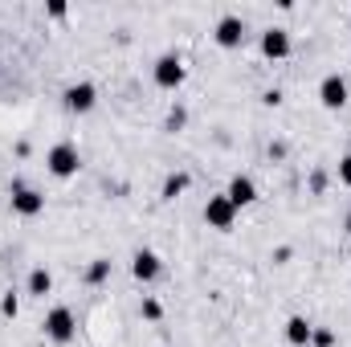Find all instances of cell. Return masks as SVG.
<instances>
[{
  "label": "cell",
  "instance_id": "5b68a950",
  "mask_svg": "<svg viewBox=\"0 0 351 347\" xmlns=\"http://www.w3.org/2000/svg\"><path fill=\"white\" fill-rule=\"evenodd\" d=\"M152 78H156L160 90H180V82H184V58L180 53H160L156 66H152Z\"/></svg>",
  "mask_w": 351,
  "mask_h": 347
},
{
  "label": "cell",
  "instance_id": "2e32d148",
  "mask_svg": "<svg viewBox=\"0 0 351 347\" xmlns=\"http://www.w3.org/2000/svg\"><path fill=\"white\" fill-rule=\"evenodd\" d=\"M311 347H335V331L331 327H315L311 331Z\"/></svg>",
  "mask_w": 351,
  "mask_h": 347
},
{
  "label": "cell",
  "instance_id": "e0dca14e",
  "mask_svg": "<svg viewBox=\"0 0 351 347\" xmlns=\"http://www.w3.org/2000/svg\"><path fill=\"white\" fill-rule=\"evenodd\" d=\"M16 311H21V298L8 290V294L0 298V315H4V319H16Z\"/></svg>",
  "mask_w": 351,
  "mask_h": 347
},
{
  "label": "cell",
  "instance_id": "8fae6325",
  "mask_svg": "<svg viewBox=\"0 0 351 347\" xmlns=\"http://www.w3.org/2000/svg\"><path fill=\"white\" fill-rule=\"evenodd\" d=\"M225 196H229V200L237 204V213H241V208H250V204L258 200V184H254L250 176H233L229 188H225Z\"/></svg>",
  "mask_w": 351,
  "mask_h": 347
},
{
  "label": "cell",
  "instance_id": "9c48e42d",
  "mask_svg": "<svg viewBox=\"0 0 351 347\" xmlns=\"http://www.w3.org/2000/svg\"><path fill=\"white\" fill-rule=\"evenodd\" d=\"M290 33L286 29H278V25H269V29H262V53L269 58V62H282V58H290Z\"/></svg>",
  "mask_w": 351,
  "mask_h": 347
},
{
  "label": "cell",
  "instance_id": "4fadbf2b",
  "mask_svg": "<svg viewBox=\"0 0 351 347\" xmlns=\"http://www.w3.org/2000/svg\"><path fill=\"white\" fill-rule=\"evenodd\" d=\"M311 331H315V323H306L302 315H290L286 319V339L294 347H311Z\"/></svg>",
  "mask_w": 351,
  "mask_h": 347
},
{
  "label": "cell",
  "instance_id": "603a6c76",
  "mask_svg": "<svg viewBox=\"0 0 351 347\" xmlns=\"http://www.w3.org/2000/svg\"><path fill=\"white\" fill-rule=\"evenodd\" d=\"M286 156V143H269V160H282Z\"/></svg>",
  "mask_w": 351,
  "mask_h": 347
},
{
  "label": "cell",
  "instance_id": "ac0fdd59",
  "mask_svg": "<svg viewBox=\"0 0 351 347\" xmlns=\"http://www.w3.org/2000/svg\"><path fill=\"white\" fill-rule=\"evenodd\" d=\"M143 319H152V323H156V319H164V307H160L156 298H143Z\"/></svg>",
  "mask_w": 351,
  "mask_h": 347
},
{
  "label": "cell",
  "instance_id": "44dd1931",
  "mask_svg": "<svg viewBox=\"0 0 351 347\" xmlns=\"http://www.w3.org/2000/svg\"><path fill=\"white\" fill-rule=\"evenodd\" d=\"M339 184H348V188H351V156L339 160Z\"/></svg>",
  "mask_w": 351,
  "mask_h": 347
},
{
  "label": "cell",
  "instance_id": "ffe728a7",
  "mask_svg": "<svg viewBox=\"0 0 351 347\" xmlns=\"http://www.w3.org/2000/svg\"><path fill=\"white\" fill-rule=\"evenodd\" d=\"M327 188V172L319 168V172H311V192H323Z\"/></svg>",
  "mask_w": 351,
  "mask_h": 347
},
{
  "label": "cell",
  "instance_id": "52a82bcc",
  "mask_svg": "<svg viewBox=\"0 0 351 347\" xmlns=\"http://www.w3.org/2000/svg\"><path fill=\"white\" fill-rule=\"evenodd\" d=\"M62 102H66L70 115H90L94 102H98V86H94V82H74V86H66Z\"/></svg>",
  "mask_w": 351,
  "mask_h": 347
},
{
  "label": "cell",
  "instance_id": "9a60e30c",
  "mask_svg": "<svg viewBox=\"0 0 351 347\" xmlns=\"http://www.w3.org/2000/svg\"><path fill=\"white\" fill-rule=\"evenodd\" d=\"M82 278H86V286H102V282L110 278V258H94L86 265V274H82Z\"/></svg>",
  "mask_w": 351,
  "mask_h": 347
},
{
  "label": "cell",
  "instance_id": "3957f363",
  "mask_svg": "<svg viewBox=\"0 0 351 347\" xmlns=\"http://www.w3.org/2000/svg\"><path fill=\"white\" fill-rule=\"evenodd\" d=\"M41 331H45V339H53V344H70V339L78 335V319H74L70 307H53V311H45Z\"/></svg>",
  "mask_w": 351,
  "mask_h": 347
},
{
  "label": "cell",
  "instance_id": "7a4b0ae2",
  "mask_svg": "<svg viewBox=\"0 0 351 347\" xmlns=\"http://www.w3.org/2000/svg\"><path fill=\"white\" fill-rule=\"evenodd\" d=\"M8 200H12V213H16V217H37V213H45V192L29 188L21 176H12V184H8Z\"/></svg>",
  "mask_w": 351,
  "mask_h": 347
},
{
  "label": "cell",
  "instance_id": "8992f818",
  "mask_svg": "<svg viewBox=\"0 0 351 347\" xmlns=\"http://www.w3.org/2000/svg\"><path fill=\"white\" fill-rule=\"evenodd\" d=\"M348 98H351V90H348V78H343V74H327V78L319 82V102H323L327 110H343Z\"/></svg>",
  "mask_w": 351,
  "mask_h": 347
},
{
  "label": "cell",
  "instance_id": "277c9868",
  "mask_svg": "<svg viewBox=\"0 0 351 347\" xmlns=\"http://www.w3.org/2000/svg\"><path fill=\"white\" fill-rule=\"evenodd\" d=\"M204 225H208V229H221V233L233 229V225H237V204H233L225 192L208 196V200H204Z\"/></svg>",
  "mask_w": 351,
  "mask_h": 347
},
{
  "label": "cell",
  "instance_id": "7c38bea8",
  "mask_svg": "<svg viewBox=\"0 0 351 347\" xmlns=\"http://www.w3.org/2000/svg\"><path fill=\"white\" fill-rule=\"evenodd\" d=\"M25 290H29L33 298H45V294L53 290V274H49L45 265H33V270H29V278H25Z\"/></svg>",
  "mask_w": 351,
  "mask_h": 347
},
{
  "label": "cell",
  "instance_id": "30bf717a",
  "mask_svg": "<svg viewBox=\"0 0 351 347\" xmlns=\"http://www.w3.org/2000/svg\"><path fill=\"white\" fill-rule=\"evenodd\" d=\"M131 274H135V282H156L160 274H164V261L156 250H135V258H131Z\"/></svg>",
  "mask_w": 351,
  "mask_h": 347
},
{
  "label": "cell",
  "instance_id": "d6986e66",
  "mask_svg": "<svg viewBox=\"0 0 351 347\" xmlns=\"http://www.w3.org/2000/svg\"><path fill=\"white\" fill-rule=\"evenodd\" d=\"M184 119H188V115H184V106H172V110H168V131H180V127H184Z\"/></svg>",
  "mask_w": 351,
  "mask_h": 347
},
{
  "label": "cell",
  "instance_id": "ba28073f",
  "mask_svg": "<svg viewBox=\"0 0 351 347\" xmlns=\"http://www.w3.org/2000/svg\"><path fill=\"white\" fill-rule=\"evenodd\" d=\"M213 37H217V45H221V49H237V45L245 41V21H241L237 12H225V16L217 21Z\"/></svg>",
  "mask_w": 351,
  "mask_h": 347
},
{
  "label": "cell",
  "instance_id": "7402d4cb",
  "mask_svg": "<svg viewBox=\"0 0 351 347\" xmlns=\"http://www.w3.org/2000/svg\"><path fill=\"white\" fill-rule=\"evenodd\" d=\"M45 12H49V16H66V4H62V0H49Z\"/></svg>",
  "mask_w": 351,
  "mask_h": 347
},
{
  "label": "cell",
  "instance_id": "cb8c5ba5",
  "mask_svg": "<svg viewBox=\"0 0 351 347\" xmlns=\"http://www.w3.org/2000/svg\"><path fill=\"white\" fill-rule=\"evenodd\" d=\"M348 233H351V213H348Z\"/></svg>",
  "mask_w": 351,
  "mask_h": 347
},
{
  "label": "cell",
  "instance_id": "5bb4252c",
  "mask_svg": "<svg viewBox=\"0 0 351 347\" xmlns=\"http://www.w3.org/2000/svg\"><path fill=\"white\" fill-rule=\"evenodd\" d=\"M188 184H192V176H188V172H172L168 180H164L160 196H164V200H176V196H184V192H188Z\"/></svg>",
  "mask_w": 351,
  "mask_h": 347
},
{
  "label": "cell",
  "instance_id": "6da1fadb",
  "mask_svg": "<svg viewBox=\"0 0 351 347\" xmlns=\"http://www.w3.org/2000/svg\"><path fill=\"white\" fill-rule=\"evenodd\" d=\"M45 168H49V176H58V180H70V176H78V168H82V156H78V147L70 139H62V143H53L45 152Z\"/></svg>",
  "mask_w": 351,
  "mask_h": 347
}]
</instances>
